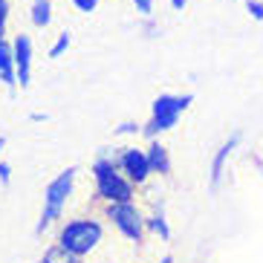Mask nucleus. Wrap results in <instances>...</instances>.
Segmentation results:
<instances>
[{
  "label": "nucleus",
  "mask_w": 263,
  "mask_h": 263,
  "mask_svg": "<svg viewBox=\"0 0 263 263\" xmlns=\"http://www.w3.org/2000/svg\"><path fill=\"white\" fill-rule=\"evenodd\" d=\"M12 52H15V70H17V87L26 90L32 84V55H35V47H32V38L26 32H17L12 38Z\"/></svg>",
  "instance_id": "obj_8"
},
{
  "label": "nucleus",
  "mask_w": 263,
  "mask_h": 263,
  "mask_svg": "<svg viewBox=\"0 0 263 263\" xmlns=\"http://www.w3.org/2000/svg\"><path fill=\"white\" fill-rule=\"evenodd\" d=\"M70 47H72V35H70V32H61V35H58V38L52 41V47H49V52H47V55L55 61V58L67 55V49H70Z\"/></svg>",
  "instance_id": "obj_14"
},
{
  "label": "nucleus",
  "mask_w": 263,
  "mask_h": 263,
  "mask_svg": "<svg viewBox=\"0 0 263 263\" xmlns=\"http://www.w3.org/2000/svg\"><path fill=\"white\" fill-rule=\"evenodd\" d=\"M29 24L35 26V29H47V26L52 24V0H32Z\"/></svg>",
  "instance_id": "obj_12"
},
{
  "label": "nucleus",
  "mask_w": 263,
  "mask_h": 263,
  "mask_svg": "<svg viewBox=\"0 0 263 263\" xmlns=\"http://www.w3.org/2000/svg\"><path fill=\"white\" fill-rule=\"evenodd\" d=\"M41 260H47V263H84V257H78V255H72V252H67V249H61L58 243H49V246L44 249Z\"/></svg>",
  "instance_id": "obj_13"
},
{
  "label": "nucleus",
  "mask_w": 263,
  "mask_h": 263,
  "mask_svg": "<svg viewBox=\"0 0 263 263\" xmlns=\"http://www.w3.org/2000/svg\"><path fill=\"white\" fill-rule=\"evenodd\" d=\"M9 12H12V6H9V0H0V35H6V26H9Z\"/></svg>",
  "instance_id": "obj_19"
},
{
  "label": "nucleus",
  "mask_w": 263,
  "mask_h": 263,
  "mask_svg": "<svg viewBox=\"0 0 263 263\" xmlns=\"http://www.w3.org/2000/svg\"><path fill=\"white\" fill-rule=\"evenodd\" d=\"M0 84L6 90L17 87V70H15V52H12V41L0 35Z\"/></svg>",
  "instance_id": "obj_9"
},
{
  "label": "nucleus",
  "mask_w": 263,
  "mask_h": 263,
  "mask_svg": "<svg viewBox=\"0 0 263 263\" xmlns=\"http://www.w3.org/2000/svg\"><path fill=\"white\" fill-rule=\"evenodd\" d=\"M3 147H6V136H0V154H3Z\"/></svg>",
  "instance_id": "obj_25"
},
{
  "label": "nucleus",
  "mask_w": 263,
  "mask_h": 263,
  "mask_svg": "<svg viewBox=\"0 0 263 263\" xmlns=\"http://www.w3.org/2000/svg\"><path fill=\"white\" fill-rule=\"evenodd\" d=\"M191 104H194V93H159L151 104V119L142 124V136L159 139L162 133H171Z\"/></svg>",
  "instance_id": "obj_4"
},
{
  "label": "nucleus",
  "mask_w": 263,
  "mask_h": 263,
  "mask_svg": "<svg viewBox=\"0 0 263 263\" xmlns=\"http://www.w3.org/2000/svg\"><path fill=\"white\" fill-rule=\"evenodd\" d=\"M0 185L3 188L12 185V165H9L6 159H0Z\"/></svg>",
  "instance_id": "obj_20"
},
{
  "label": "nucleus",
  "mask_w": 263,
  "mask_h": 263,
  "mask_svg": "<svg viewBox=\"0 0 263 263\" xmlns=\"http://www.w3.org/2000/svg\"><path fill=\"white\" fill-rule=\"evenodd\" d=\"M168 3L174 12H185V6H188V0H168Z\"/></svg>",
  "instance_id": "obj_21"
},
{
  "label": "nucleus",
  "mask_w": 263,
  "mask_h": 263,
  "mask_svg": "<svg viewBox=\"0 0 263 263\" xmlns=\"http://www.w3.org/2000/svg\"><path fill=\"white\" fill-rule=\"evenodd\" d=\"M104 240V223L93 214H78L61 220L55 229V243L78 257H90Z\"/></svg>",
  "instance_id": "obj_2"
},
{
  "label": "nucleus",
  "mask_w": 263,
  "mask_h": 263,
  "mask_svg": "<svg viewBox=\"0 0 263 263\" xmlns=\"http://www.w3.org/2000/svg\"><path fill=\"white\" fill-rule=\"evenodd\" d=\"M145 223H147V232L156 234V237L162 240V243H168V240L174 237V232H171V223H168V214H165V205H162V202H154V209L147 211Z\"/></svg>",
  "instance_id": "obj_11"
},
{
  "label": "nucleus",
  "mask_w": 263,
  "mask_h": 263,
  "mask_svg": "<svg viewBox=\"0 0 263 263\" xmlns=\"http://www.w3.org/2000/svg\"><path fill=\"white\" fill-rule=\"evenodd\" d=\"M145 151H147V162H151V171H154V177H168L171 168H174V165H171L168 147H165L159 139H147Z\"/></svg>",
  "instance_id": "obj_10"
},
{
  "label": "nucleus",
  "mask_w": 263,
  "mask_h": 263,
  "mask_svg": "<svg viewBox=\"0 0 263 263\" xmlns=\"http://www.w3.org/2000/svg\"><path fill=\"white\" fill-rule=\"evenodd\" d=\"M90 177H93V197L104 205V202H127L136 200L139 188L133 185L130 179L122 174L113 156H107L104 151H99V156L90 165Z\"/></svg>",
  "instance_id": "obj_3"
},
{
  "label": "nucleus",
  "mask_w": 263,
  "mask_h": 263,
  "mask_svg": "<svg viewBox=\"0 0 263 263\" xmlns=\"http://www.w3.org/2000/svg\"><path fill=\"white\" fill-rule=\"evenodd\" d=\"M139 17H154V0H130Z\"/></svg>",
  "instance_id": "obj_17"
},
{
  "label": "nucleus",
  "mask_w": 263,
  "mask_h": 263,
  "mask_svg": "<svg viewBox=\"0 0 263 263\" xmlns=\"http://www.w3.org/2000/svg\"><path fill=\"white\" fill-rule=\"evenodd\" d=\"M47 113H41V110H35V113H29V122H47Z\"/></svg>",
  "instance_id": "obj_22"
},
{
  "label": "nucleus",
  "mask_w": 263,
  "mask_h": 263,
  "mask_svg": "<svg viewBox=\"0 0 263 263\" xmlns=\"http://www.w3.org/2000/svg\"><path fill=\"white\" fill-rule=\"evenodd\" d=\"M156 263H174V257H171V255H162V257H159Z\"/></svg>",
  "instance_id": "obj_24"
},
{
  "label": "nucleus",
  "mask_w": 263,
  "mask_h": 263,
  "mask_svg": "<svg viewBox=\"0 0 263 263\" xmlns=\"http://www.w3.org/2000/svg\"><path fill=\"white\" fill-rule=\"evenodd\" d=\"M38 263H47V260H38Z\"/></svg>",
  "instance_id": "obj_26"
},
{
  "label": "nucleus",
  "mask_w": 263,
  "mask_h": 263,
  "mask_svg": "<svg viewBox=\"0 0 263 263\" xmlns=\"http://www.w3.org/2000/svg\"><path fill=\"white\" fill-rule=\"evenodd\" d=\"M101 214H104V220H107L127 243H133V246H142V243H145V234H147L145 217L147 214L136 205V200L104 202V205H101Z\"/></svg>",
  "instance_id": "obj_5"
},
{
  "label": "nucleus",
  "mask_w": 263,
  "mask_h": 263,
  "mask_svg": "<svg viewBox=\"0 0 263 263\" xmlns=\"http://www.w3.org/2000/svg\"><path fill=\"white\" fill-rule=\"evenodd\" d=\"M104 154L113 156V162L122 168V174L130 179L136 188H145L154 177V171H151V162H147V151L139 145H124V147H104Z\"/></svg>",
  "instance_id": "obj_6"
},
{
  "label": "nucleus",
  "mask_w": 263,
  "mask_h": 263,
  "mask_svg": "<svg viewBox=\"0 0 263 263\" xmlns=\"http://www.w3.org/2000/svg\"><path fill=\"white\" fill-rule=\"evenodd\" d=\"M252 162H255L257 174H260V177H263V159H260V156H252Z\"/></svg>",
  "instance_id": "obj_23"
},
{
  "label": "nucleus",
  "mask_w": 263,
  "mask_h": 263,
  "mask_svg": "<svg viewBox=\"0 0 263 263\" xmlns=\"http://www.w3.org/2000/svg\"><path fill=\"white\" fill-rule=\"evenodd\" d=\"M76 179H78V168L70 165V168H64L61 174H55L47 182V188H44V205H41L38 223H35V234H38V237L52 232L55 226L64 220L67 202H70L72 191H76Z\"/></svg>",
  "instance_id": "obj_1"
},
{
  "label": "nucleus",
  "mask_w": 263,
  "mask_h": 263,
  "mask_svg": "<svg viewBox=\"0 0 263 263\" xmlns=\"http://www.w3.org/2000/svg\"><path fill=\"white\" fill-rule=\"evenodd\" d=\"M246 12H249L252 21L263 24V0H246Z\"/></svg>",
  "instance_id": "obj_16"
},
{
  "label": "nucleus",
  "mask_w": 263,
  "mask_h": 263,
  "mask_svg": "<svg viewBox=\"0 0 263 263\" xmlns=\"http://www.w3.org/2000/svg\"><path fill=\"white\" fill-rule=\"evenodd\" d=\"M113 133L116 136H127V139H136V136H142V124L136 119H124V122H119L113 127Z\"/></svg>",
  "instance_id": "obj_15"
},
{
  "label": "nucleus",
  "mask_w": 263,
  "mask_h": 263,
  "mask_svg": "<svg viewBox=\"0 0 263 263\" xmlns=\"http://www.w3.org/2000/svg\"><path fill=\"white\" fill-rule=\"evenodd\" d=\"M240 142H243V133L234 130L232 136L214 151V156H211V162H209V191L211 194L220 191V185H223V179H226V171H229V159L234 156V151L240 147Z\"/></svg>",
  "instance_id": "obj_7"
},
{
  "label": "nucleus",
  "mask_w": 263,
  "mask_h": 263,
  "mask_svg": "<svg viewBox=\"0 0 263 263\" xmlns=\"http://www.w3.org/2000/svg\"><path fill=\"white\" fill-rule=\"evenodd\" d=\"M70 3L78 9V12H81V15H93L96 9H99L101 0H70Z\"/></svg>",
  "instance_id": "obj_18"
}]
</instances>
